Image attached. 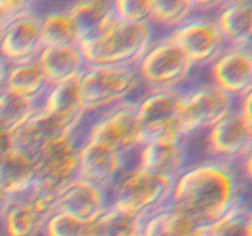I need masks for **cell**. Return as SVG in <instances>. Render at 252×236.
Here are the masks:
<instances>
[{"mask_svg": "<svg viewBox=\"0 0 252 236\" xmlns=\"http://www.w3.org/2000/svg\"><path fill=\"white\" fill-rule=\"evenodd\" d=\"M6 69H7V64L5 63L4 59L0 57V90L4 88V81H5V75H6Z\"/></svg>", "mask_w": 252, "mask_h": 236, "instance_id": "obj_37", "label": "cell"}, {"mask_svg": "<svg viewBox=\"0 0 252 236\" xmlns=\"http://www.w3.org/2000/svg\"><path fill=\"white\" fill-rule=\"evenodd\" d=\"M125 169L122 152L90 142L79 144L78 177L107 191Z\"/></svg>", "mask_w": 252, "mask_h": 236, "instance_id": "obj_14", "label": "cell"}, {"mask_svg": "<svg viewBox=\"0 0 252 236\" xmlns=\"http://www.w3.org/2000/svg\"><path fill=\"white\" fill-rule=\"evenodd\" d=\"M34 186L58 192L66 182L78 176L79 143L69 134L57 140L33 157Z\"/></svg>", "mask_w": 252, "mask_h": 236, "instance_id": "obj_11", "label": "cell"}, {"mask_svg": "<svg viewBox=\"0 0 252 236\" xmlns=\"http://www.w3.org/2000/svg\"><path fill=\"white\" fill-rule=\"evenodd\" d=\"M194 15L193 0H153L152 25L166 29L167 33Z\"/></svg>", "mask_w": 252, "mask_h": 236, "instance_id": "obj_30", "label": "cell"}, {"mask_svg": "<svg viewBox=\"0 0 252 236\" xmlns=\"http://www.w3.org/2000/svg\"><path fill=\"white\" fill-rule=\"evenodd\" d=\"M243 182L235 165L213 159L192 162L174 181L169 204L197 226L209 225L244 197Z\"/></svg>", "mask_w": 252, "mask_h": 236, "instance_id": "obj_1", "label": "cell"}, {"mask_svg": "<svg viewBox=\"0 0 252 236\" xmlns=\"http://www.w3.org/2000/svg\"><path fill=\"white\" fill-rule=\"evenodd\" d=\"M71 134V130L59 118L42 108L33 113L11 134L12 147L34 157L57 140Z\"/></svg>", "mask_w": 252, "mask_h": 236, "instance_id": "obj_16", "label": "cell"}, {"mask_svg": "<svg viewBox=\"0 0 252 236\" xmlns=\"http://www.w3.org/2000/svg\"><path fill=\"white\" fill-rule=\"evenodd\" d=\"M88 224L63 211H54L44 223L41 236H85Z\"/></svg>", "mask_w": 252, "mask_h": 236, "instance_id": "obj_32", "label": "cell"}, {"mask_svg": "<svg viewBox=\"0 0 252 236\" xmlns=\"http://www.w3.org/2000/svg\"><path fill=\"white\" fill-rule=\"evenodd\" d=\"M197 225L169 203L140 218V236H196Z\"/></svg>", "mask_w": 252, "mask_h": 236, "instance_id": "obj_23", "label": "cell"}, {"mask_svg": "<svg viewBox=\"0 0 252 236\" xmlns=\"http://www.w3.org/2000/svg\"><path fill=\"white\" fill-rule=\"evenodd\" d=\"M41 30L44 47L79 44V31L66 7L48 10L41 14Z\"/></svg>", "mask_w": 252, "mask_h": 236, "instance_id": "obj_27", "label": "cell"}, {"mask_svg": "<svg viewBox=\"0 0 252 236\" xmlns=\"http://www.w3.org/2000/svg\"><path fill=\"white\" fill-rule=\"evenodd\" d=\"M11 199H12V197L7 196L6 193H4V192L0 191V216L2 215V213H4V210L6 209V206H9V203Z\"/></svg>", "mask_w": 252, "mask_h": 236, "instance_id": "obj_36", "label": "cell"}, {"mask_svg": "<svg viewBox=\"0 0 252 236\" xmlns=\"http://www.w3.org/2000/svg\"><path fill=\"white\" fill-rule=\"evenodd\" d=\"M1 30H2V22L1 20H0V33H1Z\"/></svg>", "mask_w": 252, "mask_h": 236, "instance_id": "obj_38", "label": "cell"}, {"mask_svg": "<svg viewBox=\"0 0 252 236\" xmlns=\"http://www.w3.org/2000/svg\"><path fill=\"white\" fill-rule=\"evenodd\" d=\"M108 206L103 189L76 176L58 191L57 210L90 223Z\"/></svg>", "mask_w": 252, "mask_h": 236, "instance_id": "obj_17", "label": "cell"}, {"mask_svg": "<svg viewBox=\"0 0 252 236\" xmlns=\"http://www.w3.org/2000/svg\"><path fill=\"white\" fill-rule=\"evenodd\" d=\"M12 147L11 135L0 128V157L6 154Z\"/></svg>", "mask_w": 252, "mask_h": 236, "instance_id": "obj_35", "label": "cell"}, {"mask_svg": "<svg viewBox=\"0 0 252 236\" xmlns=\"http://www.w3.org/2000/svg\"><path fill=\"white\" fill-rule=\"evenodd\" d=\"M182 88L145 91L137 100L139 144L149 142H179L185 139L180 129L179 107Z\"/></svg>", "mask_w": 252, "mask_h": 236, "instance_id": "obj_7", "label": "cell"}, {"mask_svg": "<svg viewBox=\"0 0 252 236\" xmlns=\"http://www.w3.org/2000/svg\"><path fill=\"white\" fill-rule=\"evenodd\" d=\"M140 218L108 206L97 218L88 223L85 236H133L139 231Z\"/></svg>", "mask_w": 252, "mask_h": 236, "instance_id": "obj_28", "label": "cell"}, {"mask_svg": "<svg viewBox=\"0 0 252 236\" xmlns=\"http://www.w3.org/2000/svg\"><path fill=\"white\" fill-rule=\"evenodd\" d=\"M51 85V81L38 60L7 65L4 88L38 103L39 106Z\"/></svg>", "mask_w": 252, "mask_h": 236, "instance_id": "obj_21", "label": "cell"}, {"mask_svg": "<svg viewBox=\"0 0 252 236\" xmlns=\"http://www.w3.org/2000/svg\"><path fill=\"white\" fill-rule=\"evenodd\" d=\"M154 41L152 24H128L113 17L97 34L79 43L88 65L135 66Z\"/></svg>", "mask_w": 252, "mask_h": 236, "instance_id": "obj_2", "label": "cell"}, {"mask_svg": "<svg viewBox=\"0 0 252 236\" xmlns=\"http://www.w3.org/2000/svg\"><path fill=\"white\" fill-rule=\"evenodd\" d=\"M169 34L194 68L209 66L226 47L211 15L194 14Z\"/></svg>", "mask_w": 252, "mask_h": 236, "instance_id": "obj_9", "label": "cell"}, {"mask_svg": "<svg viewBox=\"0 0 252 236\" xmlns=\"http://www.w3.org/2000/svg\"><path fill=\"white\" fill-rule=\"evenodd\" d=\"M143 88L147 91L182 88L194 66L169 36L154 38L135 65Z\"/></svg>", "mask_w": 252, "mask_h": 236, "instance_id": "obj_5", "label": "cell"}, {"mask_svg": "<svg viewBox=\"0 0 252 236\" xmlns=\"http://www.w3.org/2000/svg\"><path fill=\"white\" fill-rule=\"evenodd\" d=\"M39 108L38 103L2 88L0 90V128L11 135Z\"/></svg>", "mask_w": 252, "mask_h": 236, "instance_id": "obj_29", "label": "cell"}, {"mask_svg": "<svg viewBox=\"0 0 252 236\" xmlns=\"http://www.w3.org/2000/svg\"><path fill=\"white\" fill-rule=\"evenodd\" d=\"M41 108L65 123L73 133L86 115L79 76L51 85L42 101Z\"/></svg>", "mask_w": 252, "mask_h": 236, "instance_id": "obj_18", "label": "cell"}, {"mask_svg": "<svg viewBox=\"0 0 252 236\" xmlns=\"http://www.w3.org/2000/svg\"><path fill=\"white\" fill-rule=\"evenodd\" d=\"M234 97L212 81L185 85L179 107L180 129L185 138L207 132L221 118L235 110Z\"/></svg>", "mask_w": 252, "mask_h": 236, "instance_id": "obj_6", "label": "cell"}, {"mask_svg": "<svg viewBox=\"0 0 252 236\" xmlns=\"http://www.w3.org/2000/svg\"><path fill=\"white\" fill-rule=\"evenodd\" d=\"M112 2L113 0H78L66 5L78 27L80 42L97 34L115 17Z\"/></svg>", "mask_w": 252, "mask_h": 236, "instance_id": "obj_25", "label": "cell"}, {"mask_svg": "<svg viewBox=\"0 0 252 236\" xmlns=\"http://www.w3.org/2000/svg\"><path fill=\"white\" fill-rule=\"evenodd\" d=\"M212 83L239 100L252 91L251 48L226 46L209 65Z\"/></svg>", "mask_w": 252, "mask_h": 236, "instance_id": "obj_13", "label": "cell"}, {"mask_svg": "<svg viewBox=\"0 0 252 236\" xmlns=\"http://www.w3.org/2000/svg\"><path fill=\"white\" fill-rule=\"evenodd\" d=\"M36 183L33 157L21 149H11L0 157V191L7 196L21 197L29 193Z\"/></svg>", "mask_w": 252, "mask_h": 236, "instance_id": "obj_20", "label": "cell"}, {"mask_svg": "<svg viewBox=\"0 0 252 236\" xmlns=\"http://www.w3.org/2000/svg\"><path fill=\"white\" fill-rule=\"evenodd\" d=\"M0 236H2V235H1V233H0Z\"/></svg>", "mask_w": 252, "mask_h": 236, "instance_id": "obj_40", "label": "cell"}, {"mask_svg": "<svg viewBox=\"0 0 252 236\" xmlns=\"http://www.w3.org/2000/svg\"><path fill=\"white\" fill-rule=\"evenodd\" d=\"M137 106V100H127L102 112L93 113L95 119L89 123L83 134L74 139L79 144L95 143L122 154L134 149L140 145Z\"/></svg>", "mask_w": 252, "mask_h": 236, "instance_id": "obj_8", "label": "cell"}, {"mask_svg": "<svg viewBox=\"0 0 252 236\" xmlns=\"http://www.w3.org/2000/svg\"><path fill=\"white\" fill-rule=\"evenodd\" d=\"M46 219L42 218L26 197H15L0 216L2 236H41Z\"/></svg>", "mask_w": 252, "mask_h": 236, "instance_id": "obj_24", "label": "cell"}, {"mask_svg": "<svg viewBox=\"0 0 252 236\" xmlns=\"http://www.w3.org/2000/svg\"><path fill=\"white\" fill-rule=\"evenodd\" d=\"M41 12L31 10L2 26L0 57L7 65L37 60L43 49Z\"/></svg>", "mask_w": 252, "mask_h": 236, "instance_id": "obj_10", "label": "cell"}, {"mask_svg": "<svg viewBox=\"0 0 252 236\" xmlns=\"http://www.w3.org/2000/svg\"><path fill=\"white\" fill-rule=\"evenodd\" d=\"M192 162L189 161L187 138L179 142H149L139 147L138 165L143 171L175 179Z\"/></svg>", "mask_w": 252, "mask_h": 236, "instance_id": "obj_15", "label": "cell"}, {"mask_svg": "<svg viewBox=\"0 0 252 236\" xmlns=\"http://www.w3.org/2000/svg\"><path fill=\"white\" fill-rule=\"evenodd\" d=\"M251 148L252 124L236 108L207 130L209 159L236 165L250 154Z\"/></svg>", "mask_w": 252, "mask_h": 236, "instance_id": "obj_12", "label": "cell"}, {"mask_svg": "<svg viewBox=\"0 0 252 236\" xmlns=\"http://www.w3.org/2000/svg\"><path fill=\"white\" fill-rule=\"evenodd\" d=\"M252 91L251 92L246 93L245 96H243L241 98H239L238 102H236V111L248 120L249 123L252 124V117H251V100H252Z\"/></svg>", "mask_w": 252, "mask_h": 236, "instance_id": "obj_34", "label": "cell"}, {"mask_svg": "<svg viewBox=\"0 0 252 236\" xmlns=\"http://www.w3.org/2000/svg\"><path fill=\"white\" fill-rule=\"evenodd\" d=\"M37 60L43 68L52 85L79 76L88 65L79 44L43 47Z\"/></svg>", "mask_w": 252, "mask_h": 236, "instance_id": "obj_22", "label": "cell"}, {"mask_svg": "<svg viewBox=\"0 0 252 236\" xmlns=\"http://www.w3.org/2000/svg\"><path fill=\"white\" fill-rule=\"evenodd\" d=\"M172 186V179L135 167L123 171L105 193L108 206L143 218L169 203Z\"/></svg>", "mask_w": 252, "mask_h": 236, "instance_id": "obj_4", "label": "cell"}, {"mask_svg": "<svg viewBox=\"0 0 252 236\" xmlns=\"http://www.w3.org/2000/svg\"><path fill=\"white\" fill-rule=\"evenodd\" d=\"M113 16L128 24H152L153 0H113Z\"/></svg>", "mask_w": 252, "mask_h": 236, "instance_id": "obj_31", "label": "cell"}, {"mask_svg": "<svg viewBox=\"0 0 252 236\" xmlns=\"http://www.w3.org/2000/svg\"><path fill=\"white\" fill-rule=\"evenodd\" d=\"M86 113H97L122 103L143 88L135 66L86 65L79 75Z\"/></svg>", "mask_w": 252, "mask_h": 236, "instance_id": "obj_3", "label": "cell"}, {"mask_svg": "<svg viewBox=\"0 0 252 236\" xmlns=\"http://www.w3.org/2000/svg\"><path fill=\"white\" fill-rule=\"evenodd\" d=\"M214 20L226 46L251 48V0H224L214 14Z\"/></svg>", "mask_w": 252, "mask_h": 236, "instance_id": "obj_19", "label": "cell"}, {"mask_svg": "<svg viewBox=\"0 0 252 236\" xmlns=\"http://www.w3.org/2000/svg\"><path fill=\"white\" fill-rule=\"evenodd\" d=\"M133 236H140V235H139V233H138V234H135V235H133Z\"/></svg>", "mask_w": 252, "mask_h": 236, "instance_id": "obj_39", "label": "cell"}, {"mask_svg": "<svg viewBox=\"0 0 252 236\" xmlns=\"http://www.w3.org/2000/svg\"><path fill=\"white\" fill-rule=\"evenodd\" d=\"M34 9H37L36 2L30 0H0V20L2 26Z\"/></svg>", "mask_w": 252, "mask_h": 236, "instance_id": "obj_33", "label": "cell"}, {"mask_svg": "<svg viewBox=\"0 0 252 236\" xmlns=\"http://www.w3.org/2000/svg\"><path fill=\"white\" fill-rule=\"evenodd\" d=\"M196 236H252V210L244 197L220 219L197 226Z\"/></svg>", "mask_w": 252, "mask_h": 236, "instance_id": "obj_26", "label": "cell"}]
</instances>
